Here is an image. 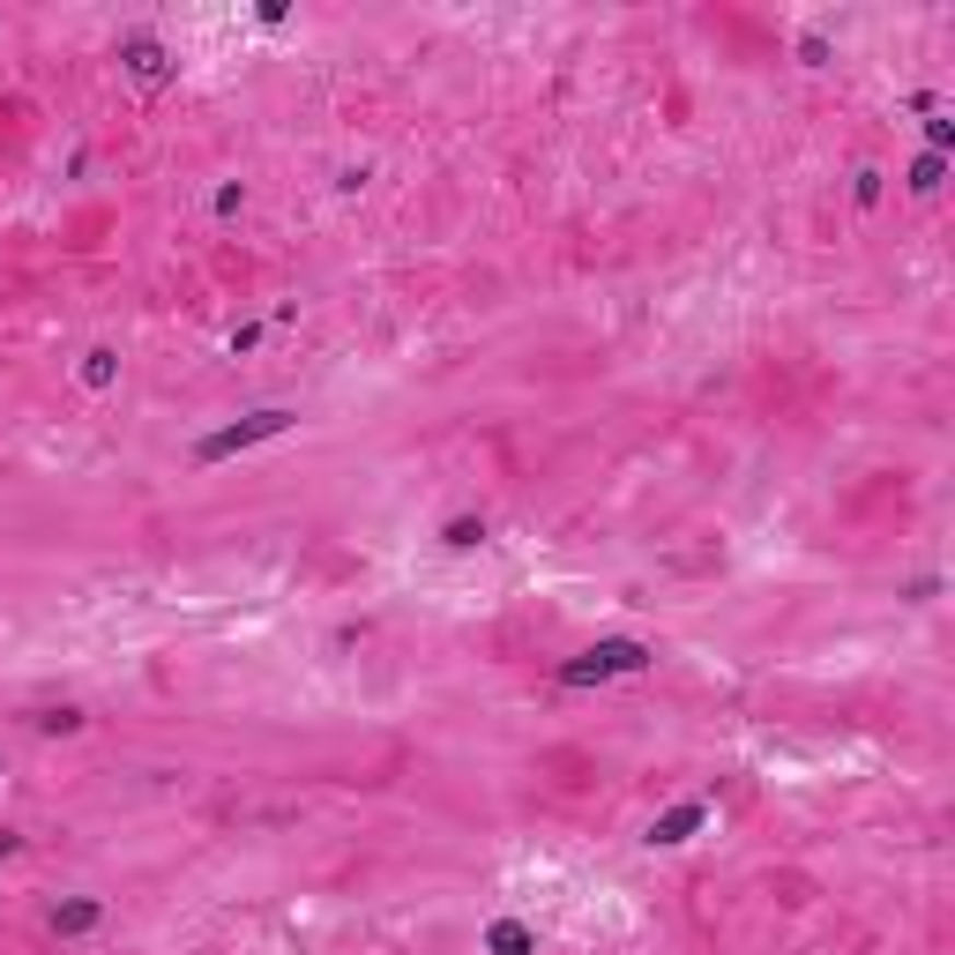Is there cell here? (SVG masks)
<instances>
[{
  "mask_svg": "<svg viewBox=\"0 0 955 955\" xmlns=\"http://www.w3.org/2000/svg\"><path fill=\"white\" fill-rule=\"evenodd\" d=\"M38 732H83V717H75V709H45Z\"/></svg>",
  "mask_w": 955,
  "mask_h": 955,
  "instance_id": "10",
  "label": "cell"
},
{
  "mask_svg": "<svg viewBox=\"0 0 955 955\" xmlns=\"http://www.w3.org/2000/svg\"><path fill=\"white\" fill-rule=\"evenodd\" d=\"M650 650L642 642H590L575 665H560V687H597V679H620V672H642Z\"/></svg>",
  "mask_w": 955,
  "mask_h": 955,
  "instance_id": "1",
  "label": "cell"
},
{
  "mask_svg": "<svg viewBox=\"0 0 955 955\" xmlns=\"http://www.w3.org/2000/svg\"><path fill=\"white\" fill-rule=\"evenodd\" d=\"M702 822H709V806H702V799H687V806H672V814H657V822H650V843H687Z\"/></svg>",
  "mask_w": 955,
  "mask_h": 955,
  "instance_id": "3",
  "label": "cell"
},
{
  "mask_svg": "<svg viewBox=\"0 0 955 955\" xmlns=\"http://www.w3.org/2000/svg\"><path fill=\"white\" fill-rule=\"evenodd\" d=\"M127 68H135V83H165V75H172L165 45H150V38H135V45H127Z\"/></svg>",
  "mask_w": 955,
  "mask_h": 955,
  "instance_id": "5",
  "label": "cell"
},
{
  "mask_svg": "<svg viewBox=\"0 0 955 955\" xmlns=\"http://www.w3.org/2000/svg\"><path fill=\"white\" fill-rule=\"evenodd\" d=\"M486 941H493V955H538V941H531V925H515V918H500V925L486 933Z\"/></svg>",
  "mask_w": 955,
  "mask_h": 955,
  "instance_id": "6",
  "label": "cell"
},
{
  "mask_svg": "<svg viewBox=\"0 0 955 955\" xmlns=\"http://www.w3.org/2000/svg\"><path fill=\"white\" fill-rule=\"evenodd\" d=\"M941 172H948V158H933V150H925V158L911 165V195H933V187H941Z\"/></svg>",
  "mask_w": 955,
  "mask_h": 955,
  "instance_id": "7",
  "label": "cell"
},
{
  "mask_svg": "<svg viewBox=\"0 0 955 955\" xmlns=\"http://www.w3.org/2000/svg\"><path fill=\"white\" fill-rule=\"evenodd\" d=\"M441 538L456 545V552H470V545L486 538V523H470V515H456V523H449V531H441Z\"/></svg>",
  "mask_w": 955,
  "mask_h": 955,
  "instance_id": "8",
  "label": "cell"
},
{
  "mask_svg": "<svg viewBox=\"0 0 955 955\" xmlns=\"http://www.w3.org/2000/svg\"><path fill=\"white\" fill-rule=\"evenodd\" d=\"M83 381H90V388H113V351H90V359H83Z\"/></svg>",
  "mask_w": 955,
  "mask_h": 955,
  "instance_id": "9",
  "label": "cell"
},
{
  "mask_svg": "<svg viewBox=\"0 0 955 955\" xmlns=\"http://www.w3.org/2000/svg\"><path fill=\"white\" fill-rule=\"evenodd\" d=\"M291 426V411H254V418H240V426H217L209 441H195V463H224V456H240V449H254V441H277Z\"/></svg>",
  "mask_w": 955,
  "mask_h": 955,
  "instance_id": "2",
  "label": "cell"
},
{
  "mask_svg": "<svg viewBox=\"0 0 955 955\" xmlns=\"http://www.w3.org/2000/svg\"><path fill=\"white\" fill-rule=\"evenodd\" d=\"M15 851H23V836H15V829H0V859H15Z\"/></svg>",
  "mask_w": 955,
  "mask_h": 955,
  "instance_id": "11",
  "label": "cell"
},
{
  "mask_svg": "<svg viewBox=\"0 0 955 955\" xmlns=\"http://www.w3.org/2000/svg\"><path fill=\"white\" fill-rule=\"evenodd\" d=\"M97 918H105V904H97V896H75V904H53V933H68V941H75V933H90Z\"/></svg>",
  "mask_w": 955,
  "mask_h": 955,
  "instance_id": "4",
  "label": "cell"
}]
</instances>
